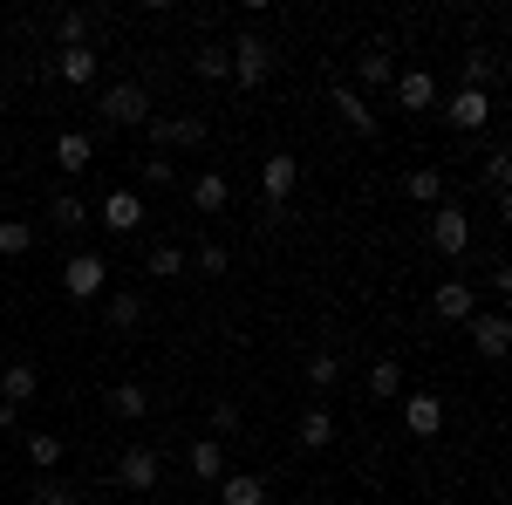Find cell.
Segmentation results:
<instances>
[{
  "label": "cell",
  "mask_w": 512,
  "mask_h": 505,
  "mask_svg": "<svg viewBox=\"0 0 512 505\" xmlns=\"http://www.w3.org/2000/svg\"><path fill=\"white\" fill-rule=\"evenodd\" d=\"M96 110H103L110 130H144V123L158 117V110H151V96H144V82H110V89L96 96Z\"/></svg>",
  "instance_id": "1"
},
{
  "label": "cell",
  "mask_w": 512,
  "mask_h": 505,
  "mask_svg": "<svg viewBox=\"0 0 512 505\" xmlns=\"http://www.w3.org/2000/svg\"><path fill=\"white\" fill-rule=\"evenodd\" d=\"M103 287H110V260H103L96 246H89V253H69V267H62V294H69V301H96Z\"/></svg>",
  "instance_id": "2"
},
{
  "label": "cell",
  "mask_w": 512,
  "mask_h": 505,
  "mask_svg": "<svg viewBox=\"0 0 512 505\" xmlns=\"http://www.w3.org/2000/svg\"><path fill=\"white\" fill-rule=\"evenodd\" d=\"M431 246H437V253H451V260H458V253L472 246V212H465L458 198L431 205Z\"/></svg>",
  "instance_id": "3"
},
{
  "label": "cell",
  "mask_w": 512,
  "mask_h": 505,
  "mask_svg": "<svg viewBox=\"0 0 512 505\" xmlns=\"http://www.w3.org/2000/svg\"><path fill=\"white\" fill-rule=\"evenodd\" d=\"M144 130H151V144H158V157H164V151H198V144L212 137V123L198 117V110H192V117H151Z\"/></svg>",
  "instance_id": "4"
},
{
  "label": "cell",
  "mask_w": 512,
  "mask_h": 505,
  "mask_svg": "<svg viewBox=\"0 0 512 505\" xmlns=\"http://www.w3.org/2000/svg\"><path fill=\"white\" fill-rule=\"evenodd\" d=\"M158 478H164V458L151 451V444H123V458H117L123 492H158Z\"/></svg>",
  "instance_id": "5"
},
{
  "label": "cell",
  "mask_w": 512,
  "mask_h": 505,
  "mask_svg": "<svg viewBox=\"0 0 512 505\" xmlns=\"http://www.w3.org/2000/svg\"><path fill=\"white\" fill-rule=\"evenodd\" d=\"M103 233H117V239H130V233H144V192L137 185H117V192L103 198Z\"/></svg>",
  "instance_id": "6"
},
{
  "label": "cell",
  "mask_w": 512,
  "mask_h": 505,
  "mask_svg": "<svg viewBox=\"0 0 512 505\" xmlns=\"http://www.w3.org/2000/svg\"><path fill=\"white\" fill-rule=\"evenodd\" d=\"M226 55H233V82H246V89H260V82L274 76V48H267L260 35H239Z\"/></svg>",
  "instance_id": "7"
},
{
  "label": "cell",
  "mask_w": 512,
  "mask_h": 505,
  "mask_svg": "<svg viewBox=\"0 0 512 505\" xmlns=\"http://www.w3.org/2000/svg\"><path fill=\"white\" fill-rule=\"evenodd\" d=\"M437 110H444V123H451V130H465V137H472V130H485V123H492V96L458 89V96H444Z\"/></svg>",
  "instance_id": "8"
},
{
  "label": "cell",
  "mask_w": 512,
  "mask_h": 505,
  "mask_svg": "<svg viewBox=\"0 0 512 505\" xmlns=\"http://www.w3.org/2000/svg\"><path fill=\"white\" fill-rule=\"evenodd\" d=\"M465 328H472V349L485 355V362H506V349H512V321H506L499 308H492V314H472Z\"/></svg>",
  "instance_id": "9"
},
{
  "label": "cell",
  "mask_w": 512,
  "mask_h": 505,
  "mask_svg": "<svg viewBox=\"0 0 512 505\" xmlns=\"http://www.w3.org/2000/svg\"><path fill=\"white\" fill-rule=\"evenodd\" d=\"M396 110H410V117H417V110H437V82H431V69H396Z\"/></svg>",
  "instance_id": "10"
},
{
  "label": "cell",
  "mask_w": 512,
  "mask_h": 505,
  "mask_svg": "<svg viewBox=\"0 0 512 505\" xmlns=\"http://www.w3.org/2000/svg\"><path fill=\"white\" fill-rule=\"evenodd\" d=\"M403 424H410V437H437L444 430V403H437L431 389H410L403 396Z\"/></svg>",
  "instance_id": "11"
},
{
  "label": "cell",
  "mask_w": 512,
  "mask_h": 505,
  "mask_svg": "<svg viewBox=\"0 0 512 505\" xmlns=\"http://www.w3.org/2000/svg\"><path fill=\"white\" fill-rule=\"evenodd\" d=\"M301 185V157H287V151H274L267 164H260V192H267V205H280V198Z\"/></svg>",
  "instance_id": "12"
},
{
  "label": "cell",
  "mask_w": 512,
  "mask_h": 505,
  "mask_svg": "<svg viewBox=\"0 0 512 505\" xmlns=\"http://www.w3.org/2000/svg\"><path fill=\"white\" fill-rule=\"evenodd\" d=\"M185 465H192L198 485H219V478H226V444H219V437H192Z\"/></svg>",
  "instance_id": "13"
},
{
  "label": "cell",
  "mask_w": 512,
  "mask_h": 505,
  "mask_svg": "<svg viewBox=\"0 0 512 505\" xmlns=\"http://www.w3.org/2000/svg\"><path fill=\"white\" fill-rule=\"evenodd\" d=\"M185 198H192V212H205V219H212V212H226V205H233V185H226L219 171H198L192 185H185Z\"/></svg>",
  "instance_id": "14"
},
{
  "label": "cell",
  "mask_w": 512,
  "mask_h": 505,
  "mask_svg": "<svg viewBox=\"0 0 512 505\" xmlns=\"http://www.w3.org/2000/svg\"><path fill=\"white\" fill-rule=\"evenodd\" d=\"M96 62H103V55L82 41V48H62V55H55V76L69 82V89H89V82H96Z\"/></svg>",
  "instance_id": "15"
},
{
  "label": "cell",
  "mask_w": 512,
  "mask_h": 505,
  "mask_svg": "<svg viewBox=\"0 0 512 505\" xmlns=\"http://www.w3.org/2000/svg\"><path fill=\"white\" fill-rule=\"evenodd\" d=\"M48 226L69 233V239H82V233H89V205H82L76 192H55V198H48Z\"/></svg>",
  "instance_id": "16"
},
{
  "label": "cell",
  "mask_w": 512,
  "mask_h": 505,
  "mask_svg": "<svg viewBox=\"0 0 512 505\" xmlns=\"http://www.w3.org/2000/svg\"><path fill=\"white\" fill-rule=\"evenodd\" d=\"M403 198L410 205H444V171L437 164H410L403 171Z\"/></svg>",
  "instance_id": "17"
},
{
  "label": "cell",
  "mask_w": 512,
  "mask_h": 505,
  "mask_svg": "<svg viewBox=\"0 0 512 505\" xmlns=\"http://www.w3.org/2000/svg\"><path fill=\"white\" fill-rule=\"evenodd\" d=\"M219 505H267V478L260 471H226L219 478Z\"/></svg>",
  "instance_id": "18"
},
{
  "label": "cell",
  "mask_w": 512,
  "mask_h": 505,
  "mask_svg": "<svg viewBox=\"0 0 512 505\" xmlns=\"http://www.w3.org/2000/svg\"><path fill=\"white\" fill-rule=\"evenodd\" d=\"M35 389H41V376H35V362H7L0 369V403H35Z\"/></svg>",
  "instance_id": "19"
},
{
  "label": "cell",
  "mask_w": 512,
  "mask_h": 505,
  "mask_svg": "<svg viewBox=\"0 0 512 505\" xmlns=\"http://www.w3.org/2000/svg\"><path fill=\"white\" fill-rule=\"evenodd\" d=\"M335 110H342V123H349L355 137H376V110H369V96H362V89L342 82V89H335Z\"/></svg>",
  "instance_id": "20"
},
{
  "label": "cell",
  "mask_w": 512,
  "mask_h": 505,
  "mask_svg": "<svg viewBox=\"0 0 512 505\" xmlns=\"http://www.w3.org/2000/svg\"><path fill=\"white\" fill-rule=\"evenodd\" d=\"M89 164H96V144H89L82 130H62V137H55V171L76 178V171H89Z\"/></svg>",
  "instance_id": "21"
},
{
  "label": "cell",
  "mask_w": 512,
  "mask_h": 505,
  "mask_svg": "<svg viewBox=\"0 0 512 505\" xmlns=\"http://www.w3.org/2000/svg\"><path fill=\"white\" fill-rule=\"evenodd\" d=\"M431 308H437V321H472V287H465V280H444V287H437L431 294Z\"/></svg>",
  "instance_id": "22"
},
{
  "label": "cell",
  "mask_w": 512,
  "mask_h": 505,
  "mask_svg": "<svg viewBox=\"0 0 512 505\" xmlns=\"http://www.w3.org/2000/svg\"><path fill=\"white\" fill-rule=\"evenodd\" d=\"M294 437H301V451H328V444H335V417H328L321 403H308V410H301V430H294Z\"/></svg>",
  "instance_id": "23"
},
{
  "label": "cell",
  "mask_w": 512,
  "mask_h": 505,
  "mask_svg": "<svg viewBox=\"0 0 512 505\" xmlns=\"http://www.w3.org/2000/svg\"><path fill=\"white\" fill-rule=\"evenodd\" d=\"M499 76H506V62H499L492 48H472V55H465V89H478V96H485Z\"/></svg>",
  "instance_id": "24"
},
{
  "label": "cell",
  "mask_w": 512,
  "mask_h": 505,
  "mask_svg": "<svg viewBox=\"0 0 512 505\" xmlns=\"http://www.w3.org/2000/svg\"><path fill=\"white\" fill-rule=\"evenodd\" d=\"M185 267H192V260H185V246H171V239H158V246L144 253V273H151V280H178Z\"/></svg>",
  "instance_id": "25"
},
{
  "label": "cell",
  "mask_w": 512,
  "mask_h": 505,
  "mask_svg": "<svg viewBox=\"0 0 512 505\" xmlns=\"http://www.w3.org/2000/svg\"><path fill=\"white\" fill-rule=\"evenodd\" d=\"M103 321H110L117 335H130V328L144 321V294H130V287H117V294H110V308H103Z\"/></svg>",
  "instance_id": "26"
},
{
  "label": "cell",
  "mask_w": 512,
  "mask_h": 505,
  "mask_svg": "<svg viewBox=\"0 0 512 505\" xmlns=\"http://www.w3.org/2000/svg\"><path fill=\"white\" fill-rule=\"evenodd\" d=\"M192 69H198L205 82H226V76H233V55H226V41H198Z\"/></svg>",
  "instance_id": "27"
},
{
  "label": "cell",
  "mask_w": 512,
  "mask_h": 505,
  "mask_svg": "<svg viewBox=\"0 0 512 505\" xmlns=\"http://www.w3.org/2000/svg\"><path fill=\"white\" fill-rule=\"evenodd\" d=\"M355 76L362 82H396V55L390 48H362V55H355Z\"/></svg>",
  "instance_id": "28"
},
{
  "label": "cell",
  "mask_w": 512,
  "mask_h": 505,
  "mask_svg": "<svg viewBox=\"0 0 512 505\" xmlns=\"http://www.w3.org/2000/svg\"><path fill=\"white\" fill-rule=\"evenodd\" d=\"M21 444H28V465H35V471H55L62 458H69V444H62V437H41V430H35V437H21Z\"/></svg>",
  "instance_id": "29"
},
{
  "label": "cell",
  "mask_w": 512,
  "mask_h": 505,
  "mask_svg": "<svg viewBox=\"0 0 512 505\" xmlns=\"http://www.w3.org/2000/svg\"><path fill=\"white\" fill-rule=\"evenodd\" d=\"M110 410H117V417H144V410H151V389L144 383H110Z\"/></svg>",
  "instance_id": "30"
},
{
  "label": "cell",
  "mask_w": 512,
  "mask_h": 505,
  "mask_svg": "<svg viewBox=\"0 0 512 505\" xmlns=\"http://www.w3.org/2000/svg\"><path fill=\"white\" fill-rule=\"evenodd\" d=\"M369 396H376V403H390V396H403V369H396L390 355H383V362L369 369Z\"/></svg>",
  "instance_id": "31"
},
{
  "label": "cell",
  "mask_w": 512,
  "mask_h": 505,
  "mask_svg": "<svg viewBox=\"0 0 512 505\" xmlns=\"http://www.w3.org/2000/svg\"><path fill=\"white\" fill-rule=\"evenodd\" d=\"M55 41H62V48H82V41H89V14H82V7H62V14H55Z\"/></svg>",
  "instance_id": "32"
},
{
  "label": "cell",
  "mask_w": 512,
  "mask_h": 505,
  "mask_svg": "<svg viewBox=\"0 0 512 505\" xmlns=\"http://www.w3.org/2000/svg\"><path fill=\"white\" fill-rule=\"evenodd\" d=\"M28 246H35V226H28V219H0V253H7V260L28 253Z\"/></svg>",
  "instance_id": "33"
},
{
  "label": "cell",
  "mask_w": 512,
  "mask_h": 505,
  "mask_svg": "<svg viewBox=\"0 0 512 505\" xmlns=\"http://www.w3.org/2000/svg\"><path fill=\"white\" fill-rule=\"evenodd\" d=\"M335 376H342V362H335L328 349L308 355V389H335Z\"/></svg>",
  "instance_id": "34"
},
{
  "label": "cell",
  "mask_w": 512,
  "mask_h": 505,
  "mask_svg": "<svg viewBox=\"0 0 512 505\" xmlns=\"http://www.w3.org/2000/svg\"><path fill=\"white\" fill-rule=\"evenodd\" d=\"M485 178H492V192H499V198L512 192V157H506V144H492V157H485Z\"/></svg>",
  "instance_id": "35"
},
{
  "label": "cell",
  "mask_w": 512,
  "mask_h": 505,
  "mask_svg": "<svg viewBox=\"0 0 512 505\" xmlns=\"http://www.w3.org/2000/svg\"><path fill=\"white\" fill-rule=\"evenodd\" d=\"M35 505H82V499H76V485H55L48 478V485H35Z\"/></svg>",
  "instance_id": "36"
},
{
  "label": "cell",
  "mask_w": 512,
  "mask_h": 505,
  "mask_svg": "<svg viewBox=\"0 0 512 505\" xmlns=\"http://www.w3.org/2000/svg\"><path fill=\"white\" fill-rule=\"evenodd\" d=\"M212 430H219V437H233V430H239V403L219 396V403H212Z\"/></svg>",
  "instance_id": "37"
},
{
  "label": "cell",
  "mask_w": 512,
  "mask_h": 505,
  "mask_svg": "<svg viewBox=\"0 0 512 505\" xmlns=\"http://www.w3.org/2000/svg\"><path fill=\"white\" fill-rule=\"evenodd\" d=\"M171 178H178V164H171V157H151V164H144V185H151V192L171 185Z\"/></svg>",
  "instance_id": "38"
},
{
  "label": "cell",
  "mask_w": 512,
  "mask_h": 505,
  "mask_svg": "<svg viewBox=\"0 0 512 505\" xmlns=\"http://www.w3.org/2000/svg\"><path fill=\"white\" fill-rule=\"evenodd\" d=\"M198 273H226V246H198Z\"/></svg>",
  "instance_id": "39"
},
{
  "label": "cell",
  "mask_w": 512,
  "mask_h": 505,
  "mask_svg": "<svg viewBox=\"0 0 512 505\" xmlns=\"http://www.w3.org/2000/svg\"><path fill=\"white\" fill-rule=\"evenodd\" d=\"M0 430H14V403H0Z\"/></svg>",
  "instance_id": "40"
},
{
  "label": "cell",
  "mask_w": 512,
  "mask_h": 505,
  "mask_svg": "<svg viewBox=\"0 0 512 505\" xmlns=\"http://www.w3.org/2000/svg\"><path fill=\"white\" fill-rule=\"evenodd\" d=\"M0 110H7V82H0Z\"/></svg>",
  "instance_id": "41"
},
{
  "label": "cell",
  "mask_w": 512,
  "mask_h": 505,
  "mask_svg": "<svg viewBox=\"0 0 512 505\" xmlns=\"http://www.w3.org/2000/svg\"><path fill=\"white\" fill-rule=\"evenodd\" d=\"M110 505H117V499H110Z\"/></svg>",
  "instance_id": "42"
}]
</instances>
